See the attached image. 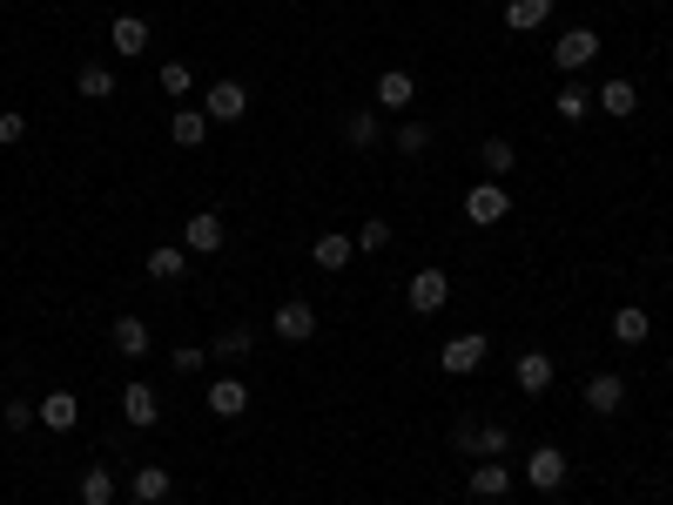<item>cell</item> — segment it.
<instances>
[{
	"instance_id": "obj_7",
	"label": "cell",
	"mask_w": 673,
	"mask_h": 505,
	"mask_svg": "<svg viewBox=\"0 0 673 505\" xmlns=\"http://www.w3.org/2000/svg\"><path fill=\"white\" fill-rule=\"evenodd\" d=\"M371 101H377V115H405V108L418 101V82H411L405 68H384L377 88H371Z\"/></svg>"
},
{
	"instance_id": "obj_22",
	"label": "cell",
	"mask_w": 673,
	"mask_h": 505,
	"mask_svg": "<svg viewBox=\"0 0 673 505\" xmlns=\"http://www.w3.org/2000/svg\"><path fill=\"white\" fill-rule=\"evenodd\" d=\"M592 108H606V115H633V108H640V88H633L626 74H613L606 88H592Z\"/></svg>"
},
{
	"instance_id": "obj_19",
	"label": "cell",
	"mask_w": 673,
	"mask_h": 505,
	"mask_svg": "<svg viewBox=\"0 0 673 505\" xmlns=\"http://www.w3.org/2000/svg\"><path fill=\"white\" fill-rule=\"evenodd\" d=\"M169 142H176V148H203V142H209V115H203V108H176V115H169Z\"/></svg>"
},
{
	"instance_id": "obj_31",
	"label": "cell",
	"mask_w": 673,
	"mask_h": 505,
	"mask_svg": "<svg viewBox=\"0 0 673 505\" xmlns=\"http://www.w3.org/2000/svg\"><path fill=\"white\" fill-rule=\"evenodd\" d=\"M552 108H560V115H566V122H586V115H592V88H579V82H566V88H560V101H552Z\"/></svg>"
},
{
	"instance_id": "obj_13",
	"label": "cell",
	"mask_w": 673,
	"mask_h": 505,
	"mask_svg": "<svg viewBox=\"0 0 673 505\" xmlns=\"http://www.w3.org/2000/svg\"><path fill=\"white\" fill-rule=\"evenodd\" d=\"M129 492H135V505H163V498L176 492V472H169V465H135Z\"/></svg>"
},
{
	"instance_id": "obj_28",
	"label": "cell",
	"mask_w": 673,
	"mask_h": 505,
	"mask_svg": "<svg viewBox=\"0 0 673 505\" xmlns=\"http://www.w3.org/2000/svg\"><path fill=\"white\" fill-rule=\"evenodd\" d=\"M545 14H552V0H505V27H519V34L545 27Z\"/></svg>"
},
{
	"instance_id": "obj_5",
	"label": "cell",
	"mask_w": 673,
	"mask_h": 505,
	"mask_svg": "<svg viewBox=\"0 0 673 505\" xmlns=\"http://www.w3.org/2000/svg\"><path fill=\"white\" fill-rule=\"evenodd\" d=\"M229 243V223L216 216V209H195L189 216V229H182V250H195V256H216Z\"/></svg>"
},
{
	"instance_id": "obj_37",
	"label": "cell",
	"mask_w": 673,
	"mask_h": 505,
	"mask_svg": "<svg viewBox=\"0 0 673 505\" xmlns=\"http://www.w3.org/2000/svg\"><path fill=\"white\" fill-rule=\"evenodd\" d=\"M21 135H27V115L8 108V115H0V142H21Z\"/></svg>"
},
{
	"instance_id": "obj_4",
	"label": "cell",
	"mask_w": 673,
	"mask_h": 505,
	"mask_svg": "<svg viewBox=\"0 0 673 505\" xmlns=\"http://www.w3.org/2000/svg\"><path fill=\"white\" fill-rule=\"evenodd\" d=\"M592 55H600V34H592V27H566L560 41H552V68H560V74L592 68Z\"/></svg>"
},
{
	"instance_id": "obj_12",
	"label": "cell",
	"mask_w": 673,
	"mask_h": 505,
	"mask_svg": "<svg viewBox=\"0 0 673 505\" xmlns=\"http://www.w3.org/2000/svg\"><path fill=\"white\" fill-rule=\"evenodd\" d=\"M512 384H519L526 398H545L552 392V358L545 351H519V358H512Z\"/></svg>"
},
{
	"instance_id": "obj_8",
	"label": "cell",
	"mask_w": 673,
	"mask_h": 505,
	"mask_svg": "<svg viewBox=\"0 0 673 505\" xmlns=\"http://www.w3.org/2000/svg\"><path fill=\"white\" fill-rule=\"evenodd\" d=\"M269 330L284 337V344H310V337H316V303L290 297V303H284V310H276V317H269Z\"/></svg>"
},
{
	"instance_id": "obj_34",
	"label": "cell",
	"mask_w": 673,
	"mask_h": 505,
	"mask_svg": "<svg viewBox=\"0 0 673 505\" xmlns=\"http://www.w3.org/2000/svg\"><path fill=\"white\" fill-rule=\"evenodd\" d=\"M0 418H8V432L21 438V432H34V424H41V405H27V398H14L8 411H0Z\"/></svg>"
},
{
	"instance_id": "obj_1",
	"label": "cell",
	"mask_w": 673,
	"mask_h": 505,
	"mask_svg": "<svg viewBox=\"0 0 673 505\" xmlns=\"http://www.w3.org/2000/svg\"><path fill=\"white\" fill-rule=\"evenodd\" d=\"M566 472H573V465H566V452H560V445H532L519 479H526L532 492H560V485H566Z\"/></svg>"
},
{
	"instance_id": "obj_30",
	"label": "cell",
	"mask_w": 673,
	"mask_h": 505,
	"mask_svg": "<svg viewBox=\"0 0 673 505\" xmlns=\"http://www.w3.org/2000/svg\"><path fill=\"white\" fill-rule=\"evenodd\" d=\"M74 95H82V101H108L115 95V74L108 68H82V74H74Z\"/></svg>"
},
{
	"instance_id": "obj_9",
	"label": "cell",
	"mask_w": 673,
	"mask_h": 505,
	"mask_svg": "<svg viewBox=\"0 0 673 505\" xmlns=\"http://www.w3.org/2000/svg\"><path fill=\"white\" fill-rule=\"evenodd\" d=\"M485 351H492L485 330H465V337H452V344H445V358H438V364H445L452 377H471V371L485 364Z\"/></svg>"
},
{
	"instance_id": "obj_17",
	"label": "cell",
	"mask_w": 673,
	"mask_h": 505,
	"mask_svg": "<svg viewBox=\"0 0 673 505\" xmlns=\"http://www.w3.org/2000/svg\"><path fill=\"white\" fill-rule=\"evenodd\" d=\"M148 344H155L148 317H135V310H122V317H115V351H122V358H148Z\"/></svg>"
},
{
	"instance_id": "obj_21",
	"label": "cell",
	"mask_w": 673,
	"mask_h": 505,
	"mask_svg": "<svg viewBox=\"0 0 673 505\" xmlns=\"http://www.w3.org/2000/svg\"><path fill=\"white\" fill-rule=\"evenodd\" d=\"M344 142H350V148H384V115H377V108H358V115L344 122Z\"/></svg>"
},
{
	"instance_id": "obj_38",
	"label": "cell",
	"mask_w": 673,
	"mask_h": 505,
	"mask_svg": "<svg viewBox=\"0 0 673 505\" xmlns=\"http://www.w3.org/2000/svg\"><path fill=\"white\" fill-rule=\"evenodd\" d=\"M203 364H209V351H195V344H189V351H176V371H182V377H195Z\"/></svg>"
},
{
	"instance_id": "obj_11",
	"label": "cell",
	"mask_w": 673,
	"mask_h": 505,
	"mask_svg": "<svg viewBox=\"0 0 673 505\" xmlns=\"http://www.w3.org/2000/svg\"><path fill=\"white\" fill-rule=\"evenodd\" d=\"M203 115H209V122H243V115H250V88L243 82H216L203 95Z\"/></svg>"
},
{
	"instance_id": "obj_24",
	"label": "cell",
	"mask_w": 673,
	"mask_h": 505,
	"mask_svg": "<svg viewBox=\"0 0 673 505\" xmlns=\"http://www.w3.org/2000/svg\"><path fill=\"white\" fill-rule=\"evenodd\" d=\"M613 337H620V344H647V337H653V317H647L640 303H620V310H613Z\"/></svg>"
},
{
	"instance_id": "obj_18",
	"label": "cell",
	"mask_w": 673,
	"mask_h": 505,
	"mask_svg": "<svg viewBox=\"0 0 673 505\" xmlns=\"http://www.w3.org/2000/svg\"><path fill=\"white\" fill-rule=\"evenodd\" d=\"M142 269H148V284H182L189 250H176V243H155V250L142 256Z\"/></svg>"
},
{
	"instance_id": "obj_35",
	"label": "cell",
	"mask_w": 673,
	"mask_h": 505,
	"mask_svg": "<svg viewBox=\"0 0 673 505\" xmlns=\"http://www.w3.org/2000/svg\"><path fill=\"white\" fill-rule=\"evenodd\" d=\"M358 250H390V223H384V216H371V223L358 229Z\"/></svg>"
},
{
	"instance_id": "obj_16",
	"label": "cell",
	"mask_w": 673,
	"mask_h": 505,
	"mask_svg": "<svg viewBox=\"0 0 673 505\" xmlns=\"http://www.w3.org/2000/svg\"><path fill=\"white\" fill-rule=\"evenodd\" d=\"M108 41H115V55H122V61L148 55V21H142V14H115V27H108Z\"/></svg>"
},
{
	"instance_id": "obj_23",
	"label": "cell",
	"mask_w": 673,
	"mask_h": 505,
	"mask_svg": "<svg viewBox=\"0 0 673 505\" xmlns=\"http://www.w3.org/2000/svg\"><path fill=\"white\" fill-rule=\"evenodd\" d=\"M41 424H48V432H74V424H82L74 392H48V398H41Z\"/></svg>"
},
{
	"instance_id": "obj_39",
	"label": "cell",
	"mask_w": 673,
	"mask_h": 505,
	"mask_svg": "<svg viewBox=\"0 0 673 505\" xmlns=\"http://www.w3.org/2000/svg\"><path fill=\"white\" fill-rule=\"evenodd\" d=\"M666 498H673V492H666Z\"/></svg>"
},
{
	"instance_id": "obj_32",
	"label": "cell",
	"mask_w": 673,
	"mask_h": 505,
	"mask_svg": "<svg viewBox=\"0 0 673 505\" xmlns=\"http://www.w3.org/2000/svg\"><path fill=\"white\" fill-rule=\"evenodd\" d=\"M155 82H163V95H189L195 74H189V61H163V68H155Z\"/></svg>"
},
{
	"instance_id": "obj_6",
	"label": "cell",
	"mask_w": 673,
	"mask_h": 505,
	"mask_svg": "<svg viewBox=\"0 0 673 505\" xmlns=\"http://www.w3.org/2000/svg\"><path fill=\"white\" fill-rule=\"evenodd\" d=\"M512 485H519V472H512L505 458H479V465H471V479H465L471 498H505Z\"/></svg>"
},
{
	"instance_id": "obj_20",
	"label": "cell",
	"mask_w": 673,
	"mask_h": 505,
	"mask_svg": "<svg viewBox=\"0 0 673 505\" xmlns=\"http://www.w3.org/2000/svg\"><path fill=\"white\" fill-rule=\"evenodd\" d=\"M209 411H216V418H243V411H250V384H243V377H216V384H209Z\"/></svg>"
},
{
	"instance_id": "obj_33",
	"label": "cell",
	"mask_w": 673,
	"mask_h": 505,
	"mask_svg": "<svg viewBox=\"0 0 673 505\" xmlns=\"http://www.w3.org/2000/svg\"><path fill=\"white\" fill-rule=\"evenodd\" d=\"M390 148H398V155H424V148H431V129H424V122H398Z\"/></svg>"
},
{
	"instance_id": "obj_10",
	"label": "cell",
	"mask_w": 673,
	"mask_h": 505,
	"mask_svg": "<svg viewBox=\"0 0 673 505\" xmlns=\"http://www.w3.org/2000/svg\"><path fill=\"white\" fill-rule=\"evenodd\" d=\"M620 405H626V377H620V371H592V377H586V411H592V418H613Z\"/></svg>"
},
{
	"instance_id": "obj_26",
	"label": "cell",
	"mask_w": 673,
	"mask_h": 505,
	"mask_svg": "<svg viewBox=\"0 0 673 505\" xmlns=\"http://www.w3.org/2000/svg\"><path fill=\"white\" fill-rule=\"evenodd\" d=\"M471 452H479V458H505V452H512V424H505V418H479Z\"/></svg>"
},
{
	"instance_id": "obj_27",
	"label": "cell",
	"mask_w": 673,
	"mask_h": 505,
	"mask_svg": "<svg viewBox=\"0 0 673 505\" xmlns=\"http://www.w3.org/2000/svg\"><path fill=\"white\" fill-rule=\"evenodd\" d=\"M250 344H256V330H250V324H223V330H216V344H209V358H223V364H229V358H250Z\"/></svg>"
},
{
	"instance_id": "obj_29",
	"label": "cell",
	"mask_w": 673,
	"mask_h": 505,
	"mask_svg": "<svg viewBox=\"0 0 673 505\" xmlns=\"http://www.w3.org/2000/svg\"><path fill=\"white\" fill-rule=\"evenodd\" d=\"M82 505H115V472L108 465H88L82 472Z\"/></svg>"
},
{
	"instance_id": "obj_36",
	"label": "cell",
	"mask_w": 673,
	"mask_h": 505,
	"mask_svg": "<svg viewBox=\"0 0 673 505\" xmlns=\"http://www.w3.org/2000/svg\"><path fill=\"white\" fill-rule=\"evenodd\" d=\"M471 438H479V418H458V424H452V445H458L465 458H479V452H471Z\"/></svg>"
},
{
	"instance_id": "obj_25",
	"label": "cell",
	"mask_w": 673,
	"mask_h": 505,
	"mask_svg": "<svg viewBox=\"0 0 673 505\" xmlns=\"http://www.w3.org/2000/svg\"><path fill=\"white\" fill-rule=\"evenodd\" d=\"M479 163H485V182H505L512 163H519V148H512L505 135H492V142H479Z\"/></svg>"
},
{
	"instance_id": "obj_14",
	"label": "cell",
	"mask_w": 673,
	"mask_h": 505,
	"mask_svg": "<svg viewBox=\"0 0 673 505\" xmlns=\"http://www.w3.org/2000/svg\"><path fill=\"white\" fill-rule=\"evenodd\" d=\"M350 256H358V237H344V229H331V237L310 243V263L331 269V277H337V269H350Z\"/></svg>"
},
{
	"instance_id": "obj_3",
	"label": "cell",
	"mask_w": 673,
	"mask_h": 505,
	"mask_svg": "<svg viewBox=\"0 0 673 505\" xmlns=\"http://www.w3.org/2000/svg\"><path fill=\"white\" fill-rule=\"evenodd\" d=\"M405 303L418 310V317H438V310L452 303V277H445L438 263H431V269H418V277H411V290H405Z\"/></svg>"
},
{
	"instance_id": "obj_2",
	"label": "cell",
	"mask_w": 673,
	"mask_h": 505,
	"mask_svg": "<svg viewBox=\"0 0 673 505\" xmlns=\"http://www.w3.org/2000/svg\"><path fill=\"white\" fill-rule=\"evenodd\" d=\"M505 216H512V196H505V182H471V189H465V223L492 229V223H505Z\"/></svg>"
},
{
	"instance_id": "obj_15",
	"label": "cell",
	"mask_w": 673,
	"mask_h": 505,
	"mask_svg": "<svg viewBox=\"0 0 673 505\" xmlns=\"http://www.w3.org/2000/svg\"><path fill=\"white\" fill-rule=\"evenodd\" d=\"M122 418L135 424V432L163 424V398H155V384H129V392H122Z\"/></svg>"
}]
</instances>
